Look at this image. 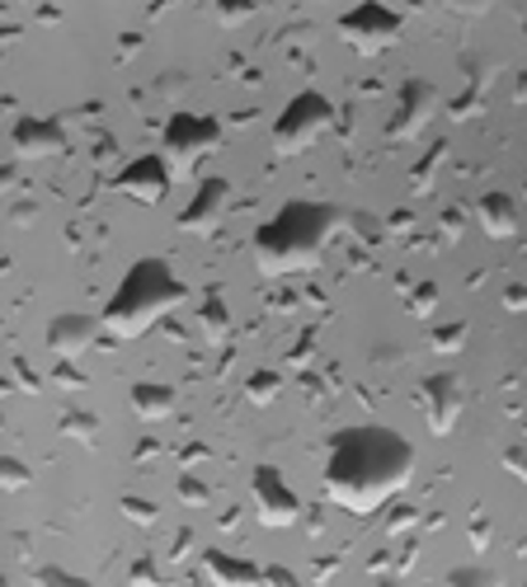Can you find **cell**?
<instances>
[{"instance_id": "obj_2", "label": "cell", "mask_w": 527, "mask_h": 587, "mask_svg": "<svg viewBox=\"0 0 527 587\" xmlns=\"http://www.w3.org/2000/svg\"><path fill=\"white\" fill-rule=\"evenodd\" d=\"M340 226V211L330 203L297 198L288 207H278L269 221L255 230V263L264 278H288L306 273L325 259V244Z\"/></svg>"}, {"instance_id": "obj_1", "label": "cell", "mask_w": 527, "mask_h": 587, "mask_svg": "<svg viewBox=\"0 0 527 587\" xmlns=\"http://www.w3.org/2000/svg\"><path fill=\"white\" fill-rule=\"evenodd\" d=\"M415 475V447L396 428H344L325 456V493L354 518L391 508Z\"/></svg>"}, {"instance_id": "obj_3", "label": "cell", "mask_w": 527, "mask_h": 587, "mask_svg": "<svg viewBox=\"0 0 527 587\" xmlns=\"http://www.w3.org/2000/svg\"><path fill=\"white\" fill-rule=\"evenodd\" d=\"M184 301H189V287L174 278L165 259H137L114 287L99 325H104V334H114V339H142L155 319L180 311Z\"/></svg>"}, {"instance_id": "obj_13", "label": "cell", "mask_w": 527, "mask_h": 587, "mask_svg": "<svg viewBox=\"0 0 527 587\" xmlns=\"http://www.w3.org/2000/svg\"><path fill=\"white\" fill-rule=\"evenodd\" d=\"M226 203H232V184L226 180H203L198 188H193V198H189V207L180 211V230H193V236H207L217 221H222V211H226Z\"/></svg>"}, {"instance_id": "obj_31", "label": "cell", "mask_w": 527, "mask_h": 587, "mask_svg": "<svg viewBox=\"0 0 527 587\" xmlns=\"http://www.w3.org/2000/svg\"><path fill=\"white\" fill-rule=\"evenodd\" d=\"M180 503H189V508H203L207 503V485H203V479H193V475L180 479Z\"/></svg>"}, {"instance_id": "obj_9", "label": "cell", "mask_w": 527, "mask_h": 587, "mask_svg": "<svg viewBox=\"0 0 527 587\" xmlns=\"http://www.w3.org/2000/svg\"><path fill=\"white\" fill-rule=\"evenodd\" d=\"M419 409H424V423L433 437H448L462 418V377L456 371H433L419 385Z\"/></svg>"}, {"instance_id": "obj_23", "label": "cell", "mask_w": 527, "mask_h": 587, "mask_svg": "<svg viewBox=\"0 0 527 587\" xmlns=\"http://www.w3.org/2000/svg\"><path fill=\"white\" fill-rule=\"evenodd\" d=\"M118 512L128 522H137V526H155V518H161V508H155L151 498H137V493H122L118 498Z\"/></svg>"}, {"instance_id": "obj_26", "label": "cell", "mask_w": 527, "mask_h": 587, "mask_svg": "<svg viewBox=\"0 0 527 587\" xmlns=\"http://www.w3.org/2000/svg\"><path fill=\"white\" fill-rule=\"evenodd\" d=\"M410 526H419V508H410V503H396L391 512H386V522H381V536H406Z\"/></svg>"}, {"instance_id": "obj_41", "label": "cell", "mask_w": 527, "mask_h": 587, "mask_svg": "<svg viewBox=\"0 0 527 587\" xmlns=\"http://www.w3.org/2000/svg\"><path fill=\"white\" fill-rule=\"evenodd\" d=\"M155 452H161V447H155V442H142V447H137V460H151Z\"/></svg>"}, {"instance_id": "obj_37", "label": "cell", "mask_w": 527, "mask_h": 587, "mask_svg": "<svg viewBox=\"0 0 527 587\" xmlns=\"http://www.w3.org/2000/svg\"><path fill=\"white\" fill-rule=\"evenodd\" d=\"M504 306H508V311H527V282H518V287L504 292Z\"/></svg>"}, {"instance_id": "obj_18", "label": "cell", "mask_w": 527, "mask_h": 587, "mask_svg": "<svg viewBox=\"0 0 527 587\" xmlns=\"http://www.w3.org/2000/svg\"><path fill=\"white\" fill-rule=\"evenodd\" d=\"M485 90H490V76H485V70H471L466 90L452 99V118L462 122V118H471V113H481V104H485Z\"/></svg>"}, {"instance_id": "obj_24", "label": "cell", "mask_w": 527, "mask_h": 587, "mask_svg": "<svg viewBox=\"0 0 527 587\" xmlns=\"http://www.w3.org/2000/svg\"><path fill=\"white\" fill-rule=\"evenodd\" d=\"M33 583H39V587H90V578H80V574H72V568H62V564L33 568Z\"/></svg>"}, {"instance_id": "obj_12", "label": "cell", "mask_w": 527, "mask_h": 587, "mask_svg": "<svg viewBox=\"0 0 527 587\" xmlns=\"http://www.w3.org/2000/svg\"><path fill=\"white\" fill-rule=\"evenodd\" d=\"M10 146L24 160H47V155L66 151V132H62L57 118H20L10 128Z\"/></svg>"}, {"instance_id": "obj_14", "label": "cell", "mask_w": 527, "mask_h": 587, "mask_svg": "<svg viewBox=\"0 0 527 587\" xmlns=\"http://www.w3.org/2000/svg\"><path fill=\"white\" fill-rule=\"evenodd\" d=\"M203 574L213 578V587H264V568L226 550H203Z\"/></svg>"}, {"instance_id": "obj_42", "label": "cell", "mask_w": 527, "mask_h": 587, "mask_svg": "<svg viewBox=\"0 0 527 587\" xmlns=\"http://www.w3.org/2000/svg\"><path fill=\"white\" fill-rule=\"evenodd\" d=\"M381 587H396V583H381Z\"/></svg>"}, {"instance_id": "obj_39", "label": "cell", "mask_w": 527, "mask_h": 587, "mask_svg": "<svg viewBox=\"0 0 527 587\" xmlns=\"http://www.w3.org/2000/svg\"><path fill=\"white\" fill-rule=\"evenodd\" d=\"M335 568H340V559H321V564H315V583H330V578H335Z\"/></svg>"}, {"instance_id": "obj_22", "label": "cell", "mask_w": 527, "mask_h": 587, "mask_svg": "<svg viewBox=\"0 0 527 587\" xmlns=\"http://www.w3.org/2000/svg\"><path fill=\"white\" fill-rule=\"evenodd\" d=\"M278 390H283V377H278V371H255V377L245 381V400H250V404H273Z\"/></svg>"}, {"instance_id": "obj_27", "label": "cell", "mask_w": 527, "mask_h": 587, "mask_svg": "<svg viewBox=\"0 0 527 587\" xmlns=\"http://www.w3.org/2000/svg\"><path fill=\"white\" fill-rule=\"evenodd\" d=\"M462 344H466V319L433 329V352H462Z\"/></svg>"}, {"instance_id": "obj_17", "label": "cell", "mask_w": 527, "mask_h": 587, "mask_svg": "<svg viewBox=\"0 0 527 587\" xmlns=\"http://www.w3.org/2000/svg\"><path fill=\"white\" fill-rule=\"evenodd\" d=\"M198 329H203L207 344H222L226 334H232V311H226L222 292H207V296L198 301Z\"/></svg>"}, {"instance_id": "obj_36", "label": "cell", "mask_w": 527, "mask_h": 587, "mask_svg": "<svg viewBox=\"0 0 527 587\" xmlns=\"http://www.w3.org/2000/svg\"><path fill=\"white\" fill-rule=\"evenodd\" d=\"M57 381H62L66 390H80V385H85V377L76 371V362H62V367H57Z\"/></svg>"}, {"instance_id": "obj_28", "label": "cell", "mask_w": 527, "mask_h": 587, "mask_svg": "<svg viewBox=\"0 0 527 587\" xmlns=\"http://www.w3.org/2000/svg\"><path fill=\"white\" fill-rule=\"evenodd\" d=\"M452 587H504L499 574H485V568H456Z\"/></svg>"}, {"instance_id": "obj_35", "label": "cell", "mask_w": 527, "mask_h": 587, "mask_svg": "<svg viewBox=\"0 0 527 587\" xmlns=\"http://www.w3.org/2000/svg\"><path fill=\"white\" fill-rule=\"evenodd\" d=\"M255 6H217V20L222 24H240V20H250Z\"/></svg>"}, {"instance_id": "obj_8", "label": "cell", "mask_w": 527, "mask_h": 587, "mask_svg": "<svg viewBox=\"0 0 527 587\" xmlns=\"http://www.w3.org/2000/svg\"><path fill=\"white\" fill-rule=\"evenodd\" d=\"M438 109V85L433 80H406L400 85V99H396V113L386 118V137L391 141H415L419 132L429 128V118Z\"/></svg>"}, {"instance_id": "obj_11", "label": "cell", "mask_w": 527, "mask_h": 587, "mask_svg": "<svg viewBox=\"0 0 527 587\" xmlns=\"http://www.w3.org/2000/svg\"><path fill=\"white\" fill-rule=\"evenodd\" d=\"M104 325L99 319H90V315H80V311H66V315H52L47 319V334H43V344L57 352L62 362H76L80 352H90V344H95V334H99Z\"/></svg>"}, {"instance_id": "obj_20", "label": "cell", "mask_w": 527, "mask_h": 587, "mask_svg": "<svg viewBox=\"0 0 527 587\" xmlns=\"http://www.w3.org/2000/svg\"><path fill=\"white\" fill-rule=\"evenodd\" d=\"M415 555H419V541H406L400 550H381V555H373V574L381 578V574H406V568L415 564Z\"/></svg>"}, {"instance_id": "obj_29", "label": "cell", "mask_w": 527, "mask_h": 587, "mask_svg": "<svg viewBox=\"0 0 527 587\" xmlns=\"http://www.w3.org/2000/svg\"><path fill=\"white\" fill-rule=\"evenodd\" d=\"M433 306H438V287H433V282H424V287H415V292H410V315L429 319Z\"/></svg>"}, {"instance_id": "obj_6", "label": "cell", "mask_w": 527, "mask_h": 587, "mask_svg": "<svg viewBox=\"0 0 527 587\" xmlns=\"http://www.w3.org/2000/svg\"><path fill=\"white\" fill-rule=\"evenodd\" d=\"M400 29H406V14L396 6H381V0H363V6L340 14V39L354 52H363V57L391 47L400 39Z\"/></svg>"}, {"instance_id": "obj_19", "label": "cell", "mask_w": 527, "mask_h": 587, "mask_svg": "<svg viewBox=\"0 0 527 587\" xmlns=\"http://www.w3.org/2000/svg\"><path fill=\"white\" fill-rule=\"evenodd\" d=\"M62 433L72 437V442H85V447H95V442H99V418L85 414V409H66V414H62Z\"/></svg>"}, {"instance_id": "obj_16", "label": "cell", "mask_w": 527, "mask_h": 587, "mask_svg": "<svg viewBox=\"0 0 527 587\" xmlns=\"http://www.w3.org/2000/svg\"><path fill=\"white\" fill-rule=\"evenodd\" d=\"M174 385H165V381H137L132 385V409H137V418L142 423H165L170 414H174Z\"/></svg>"}, {"instance_id": "obj_25", "label": "cell", "mask_w": 527, "mask_h": 587, "mask_svg": "<svg viewBox=\"0 0 527 587\" xmlns=\"http://www.w3.org/2000/svg\"><path fill=\"white\" fill-rule=\"evenodd\" d=\"M0 485H6V493H24L33 485V470L24 466L20 456H6V460H0Z\"/></svg>"}, {"instance_id": "obj_34", "label": "cell", "mask_w": 527, "mask_h": 587, "mask_svg": "<svg viewBox=\"0 0 527 587\" xmlns=\"http://www.w3.org/2000/svg\"><path fill=\"white\" fill-rule=\"evenodd\" d=\"M128 583H132V587H151V583H161V574H155V564H151V559H137Z\"/></svg>"}, {"instance_id": "obj_40", "label": "cell", "mask_w": 527, "mask_h": 587, "mask_svg": "<svg viewBox=\"0 0 527 587\" xmlns=\"http://www.w3.org/2000/svg\"><path fill=\"white\" fill-rule=\"evenodd\" d=\"M207 456V447L203 442H193V447H184V466H193V460H203Z\"/></svg>"}, {"instance_id": "obj_38", "label": "cell", "mask_w": 527, "mask_h": 587, "mask_svg": "<svg viewBox=\"0 0 527 587\" xmlns=\"http://www.w3.org/2000/svg\"><path fill=\"white\" fill-rule=\"evenodd\" d=\"M471 545H476V550H485V545H490V531H485V518H476V522H471Z\"/></svg>"}, {"instance_id": "obj_30", "label": "cell", "mask_w": 527, "mask_h": 587, "mask_svg": "<svg viewBox=\"0 0 527 587\" xmlns=\"http://www.w3.org/2000/svg\"><path fill=\"white\" fill-rule=\"evenodd\" d=\"M6 371H10V381H14V385H20V390H29V395L43 385V381L29 371V362H24V358H10V362H6Z\"/></svg>"}, {"instance_id": "obj_15", "label": "cell", "mask_w": 527, "mask_h": 587, "mask_svg": "<svg viewBox=\"0 0 527 587\" xmlns=\"http://www.w3.org/2000/svg\"><path fill=\"white\" fill-rule=\"evenodd\" d=\"M476 217H481V230L490 240H508L518 230V207H514V198L508 193H499V188H490V193H481L476 198Z\"/></svg>"}, {"instance_id": "obj_10", "label": "cell", "mask_w": 527, "mask_h": 587, "mask_svg": "<svg viewBox=\"0 0 527 587\" xmlns=\"http://www.w3.org/2000/svg\"><path fill=\"white\" fill-rule=\"evenodd\" d=\"M170 184H174V170H170V160H165L161 151L137 155L132 165H122V170H118V180H114V188H118V193H128V198L147 203V207L165 203Z\"/></svg>"}, {"instance_id": "obj_32", "label": "cell", "mask_w": 527, "mask_h": 587, "mask_svg": "<svg viewBox=\"0 0 527 587\" xmlns=\"http://www.w3.org/2000/svg\"><path fill=\"white\" fill-rule=\"evenodd\" d=\"M264 583H269V587H306V583L297 578L292 568H283V564H269V568H264Z\"/></svg>"}, {"instance_id": "obj_21", "label": "cell", "mask_w": 527, "mask_h": 587, "mask_svg": "<svg viewBox=\"0 0 527 587\" xmlns=\"http://www.w3.org/2000/svg\"><path fill=\"white\" fill-rule=\"evenodd\" d=\"M443 160H448V141H438V146H429V151H424V160H419V165H415V174H410L415 193H429V188H433L438 170H443Z\"/></svg>"}, {"instance_id": "obj_4", "label": "cell", "mask_w": 527, "mask_h": 587, "mask_svg": "<svg viewBox=\"0 0 527 587\" xmlns=\"http://www.w3.org/2000/svg\"><path fill=\"white\" fill-rule=\"evenodd\" d=\"M330 128H335V104H330L321 90H302V95L288 99V109L273 122V151L278 155H302Z\"/></svg>"}, {"instance_id": "obj_7", "label": "cell", "mask_w": 527, "mask_h": 587, "mask_svg": "<svg viewBox=\"0 0 527 587\" xmlns=\"http://www.w3.org/2000/svg\"><path fill=\"white\" fill-rule=\"evenodd\" d=\"M250 498H255V518L269 531H283V526L302 522V498L292 493V485L283 479V470H278V466H255Z\"/></svg>"}, {"instance_id": "obj_33", "label": "cell", "mask_w": 527, "mask_h": 587, "mask_svg": "<svg viewBox=\"0 0 527 587\" xmlns=\"http://www.w3.org/2000/svg\"><path fill=\"white\" fill-rule=\"evenodd\" d=\"M504 470L518 475L523 485H527V447H504Z\"/></svg>"}, {"instance_id": "obj_5", "label": "cell", "mask_w": 527, "mask_h": 587, "mask_svg": "<svg viewBox=\"0 0 527 587\" xmlns=\"http://www.w3.org/2000/svg\"><path fill=\"white\" fill-rule=\"evenodd\" d=\"M222 146V122L213 113H174L161 132V155L170 160V170H193L203 155H213Z\"/></svg>"}]
</instances>
